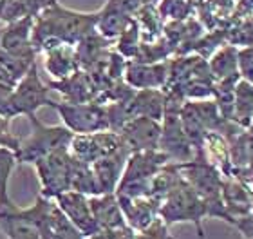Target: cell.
<instances>
[{"label":"cell","mask_w":253,"mask_h":239,"mask_svg":"<svg viewBox=\"0 0 253 239\" xmlns=\"http://www.w3.org/2000/svg\"><path fill=\"white\" fill-rule=\"evenodd\" d=\"M132 16H128L123 9H120L112 0H107L105 5L98 11V20H96V31L101 37L114 42L122 31L128 26Z\"/></svg>","instance_id":"obj_19"},{"label":"cell","mask_w":253,"mask_h":239,"mask_svg":"<svg viewBox=\"0 0 253 239\" xmlns=\"http://www.w3.org/2000/svg\"><path fill=\"white\" fill-rule=\"evenodd\" d=\"M53 199L60 207V210L71 219V223L85 238H94L100 232V227H98L94 216H92V210H90L89 196L76 191H65Z\"/></svg>","instance_id":"obj_8"},{"label":"cell","mask_w":253,"mask_h":239,"mask_svg":"<svg viewBox=\"0 0 253 239\" xmlns=\"http://www.w3.org/2000/svg\"><path fill=\"white\" fill-rule=\"evenodd\" d=\"M98 11L94 13H82L63 7L54 0L47 7H43L33 20L31 46L33 49L47 51L58 46H76V44L96 31Z\"/></svg>","instance_id":"obj_1"},{"label":"cell","mask_w":253,"mask_h":239,"mask_svg":"<svg viewBox=\"0 0 253 239\" xmlns=\"http://www.w3.org/2000/svg\"><path fill=\"white\" fill-rule=\"evenodd\" d=\"M35 16H24L9 24H4L2 35H0V51L15 56H26L35 58L37 51L31 46V29Z\"/></svg>","instance_id":"obj_10"},{"label":"cell","mask_w":253,"mask_h":239,"mask_svg":"<svg viewBox=\"0 0 253 239\" xmlns=\"http://www.w3.org/2000/svg\"><path fill=\"white\" fill-rule=\"evenodd\" d=\"M250 15H253V0H237L235 9H233V15H232V22H237Z\"/></svg>","instance_id":"obj_32"},{"label":"cell","mask_w":253,"mask_h":239,"mask_svg":"<svg viewBox=\"0 0 253 239\" xmlns=\"http://www.w3.org/2000/svg\"><path fill=\"white\" fill-rule=\"evenodd\" d=\"M128 156H130V150L122 149L111 156L100 158L98 161H94V163L90 165L100 194L116 192V187H118V183H120V180H122L123 169H125V163H126V159H128Z\"/></svg>","instance_id":"obj_13"},{"label":"cell","mask_w":253,"mask_h":239,"mask_svg":"<svg viewBox=\"0 0 253 239\" xmlns=\"http://www.w3.org/2000/svg\"><path fill=\"white\" fill-rule=\"evenodd\" d=\"M45 54V71L54 80H63L71 76L74 71H78V62L74 54V46H58V48L43 51Z\"/></svg>","instance_id":"obj_20"},{"label":"cell","mask_w":253,"mask_h":239,"mask_svg":"<svg viewBox=\"0 0 253 239\" xmlns=\"http://www.w3.org/2000/svg\"><path fill=\"white\" fill-rule=\"evenodd\" d=\"M16 163L18 159H16L15 150L0 147V208H9L15 205L7 194V185H9L11 172L15 170Z\"/></svg>","instance_id":"obj_25"},{"label":"cell","mask_w":253,"mask_h":239,"mask_svg":"<svg viewBox=\"0 0 253 239\" xmlns=\"http://www.w3.org/2000/svg\"><path fill=\"white\" fill-rule=\"evenodd\" d=\"M0 230L7 239H42L37 227L16 205L9 208H0Z\"/></svg>","instance_id":"obj_18"},{"label":"cell","mask_w":253,"mask_h":239,"mask_svg":"<svg viewBox=\"0 0 253 239\" xmlns=\"http://www.w3.org/2000/svg\"><path fill=\"white\" fill-rule=\"evenodd\" d=\"M239 75L243 80L253 84V46L239 48Z\"/></svg>","instance_id":"obj_30"},{"label":"cell","mask_w":253,"mask_h":239,"mask_svg":"<svg viewBox=\"0 0 253 239\" xmlns=\"http://www.w3.org/2000/svg\"><path fill=\"white\" fill-rule=\"evenodd\" d=\"M169 60L158 64H139L128 60L123 82L132 89H163L169 80Z\"/></svg>","instance_id":"obj_11"},{"label":"cell","mask_w":253,"mask_h":239,"mask_svg":"<svg viewBox=\"0 0 253 239\" xmlns=\"http://www.w3.org/2000/svg\"><path fill=\"white\" fill-rule=\"evenodd\" d=\"M233 122L239 127L248 129L253 122V84L239 80L233 91Z\"/></svg>","instance_id":"obj_22"},{"label":"cell","mask_w":253,"mask_h":239,"mask_svg":"<svg viewBox=\"0 0 253 239\" xmlns=\"http://www.w3.org/2000/svg\"><path fill=\"white\" fill-rule=\"evenodd\" d=\"M134 239H170L169 225L165 223L161 218H156L147 229L139 230V232L134 236Z\"/></svg>","instance_id":"obj_29"},{"label":"cell","mask_w":253,"mask_h":239,"mask_svg":"<svg viewBox=\"0 0 253 239\" xmlns=\"http://www.w3.org/2000/svg\"><path fill=\"white\" fill-rule=\"evenodd\" d=\"M71 152L69 149L56 150L43 156L35 163L38 180H40V194L53 199L62 192L69 191V172H71Z\"/></svg>","instance_id":"obj_6"},{"label":"cell","mask_w":253,"mask_h":239,"mask_svg":"<svg viewBox=\"0 0 253 239\" xmlns=\"http://www.w3.org/2000/svg\"><path fill=\"white\" fill-rule=\"evenodd\" d=\"M51 109L62 116L65 127L74 134H89L98 131H109L107 107L96 101L73 103V101H54Z\"/></svg>","instance_id":"obj_4"},{"label":"cell","mask_w":253,"mask_h":239,"mask_svg":"<svg viewBox=\"0 0 253 239\" xmlns=\"http://www.w3.org/2000/svg\"><path fill=\"white\" fill-rule=\"evenodd\" d=\"M49 87L62 93L65 96V101H73V103L96 101V98L100 95L94 80L90 78L89 73L84 69L74 71L73 75L63 80H54L49 84Z\"/></svg>","instance_id":"obj_14"},{"label":"cell","mask_w":253,"mask_h":239,"mask_svg":"<svg viewBox=\"0 0 253 239\" xmlns=\"http://www.w3.org/2000/svg\"><path fill=\"white\" fill-rule=\"evenodd\" d=\"M118 134L123 145L130 150V154L137 150L158 149L161 138V122L145 116L130 118Z\"/></svg>","instance_id":"obj_9"},{"label":"cell","mask_w":253,"mask_h":239,"mask_svg":"<svg viewBox=\"0 0 253 239\" xmlns=\"http://www.w3.org/2000/svg\"><path fill=\"white\" fill-rule=\"evenodd\" d=\"M136 230H132L128 225L122 229H111V230H100L92 239H134Z\"/></svg>","instance_id":"obj_31"},{"label":"cell","mask_w":253,"mask_h":239,"mask_svg":"<svg viewBox=\"0 0 253 239\" xmlns=\"http://www.w3.org/2000/svg\"><path fill=\"white\" fill-rule=\"evenodd\" d=\"M226 42L235 48H248L253 46V15L232 22L226 31Z\"/></svg>","instance_id":"obj_28"},{"label":"cell","mask_w":253,"mask_h":239,"mask_svg":"<svg viewBox=\"0 0 253 239\" xmlns=\"http://www.w3.org/2000/svg\"><path fill=\"white\" fill-rule=\"evenodd\" d=\"M73 158V156H71ZM69 191L82 192L85 196H98V185H96L92 167L89 163H84L80 159H71V172H69Z\"/></svg>","instance_id":"obj_23"},{"label":"cell","mask_w":253,"mask_h":239,"mask_svg":"<svg viewBox=\"0 0 253 239\" xmlns=\"http://www.w3.org/2000/svg\"><path fill=\"white\" fill-rule=\"evenodd\" d=\"M222 201H224L226 212L232 218L233 225L235 219L252 214L253 192L246 185H243L239 180H235V178H224L222 180Z\"/></svg>","instance_id":"obj_16"},{"label":"cell","mask_w":253,"mask_h":239,"mask_svg":"<svg viewBox=\"0 0 253 239\" xmlns=\"http://www.w3.org/2000/svg\"><path fill=\"white\" fill-rule=\"evenodd\" d=\"M27 118L31 122V134L26 140H20L18 149L15 150L18 163L35 165L38 159H42L51 152L69 149L74 133H71L65 125L63 127L45 125L38 120L37 114H29Z\"/></svg>","instance_id":"obj_3"},{"label":"cell","mask_w":253,"mask_h":239,"mask_svg":"<svg viewBox=\"0 0 253 239\" xmlns=\"http://www.w3.org/2000/svg\"><path fill=\"white\" fill-rule=\"evenodd\" d=\"M11 103L15 109V114H35L40 107H51L53 100L49 98V85H45L38 75L37 62L27 69L16 85L11 91Z\"/></svg>","instance_id":"obj_5"},{"label":"cell","mask_w":253,"mask_h":239,"mask_svg":"<svg viewBox=\"0 0 253 239\" xmlns=\"http://www.w3.org/2000/svg\"><path fill=\"white\" fill-rule=\"evenodd\" d=\"M122 149H126L123 145L120 134L114 131H98L89 134H74L69 145L71 156L84 163L92 165L100 158L111 156Z\"/></svg>","instance_id":"obj_7"},{"label":"cell","mask_w":253,"mask_h":239,"mask_svg":"<svg viewBox=\"0 0 253 239\" xmlns=\"http://www.w3.org/2000/svg\"><path fill=\"white\" fill-rule=\"evenodd\" d=\"M128 118L145 116L161 122L165 112L163 89H136L134 95L125 101Z\"/></svg>","instance_id":"obj_15"},{"label":"cell","mask_w":253,"mask_h":239,"mask_svg":"<svg viewBox=\"0 0 253 239\" xmlns=\"http://www.w3.org/2000/svg\"><path fill=\"white\" fill-rule=\"evenodd\" d=\"M208 67L213 80L241 78L239 75V48L232 44H222L215 53L208 58Z\"/></svg>","instance_id":"obj_21"},{"label":"cell","mask_w":253,"mask_h":239,"mask_svg":"<svg viewBox=\"0 0 253 239\" xmlns=\"http://www.w3.org/2000/svg\"><path fill=\"white\" fill-rule=\"evenodd\" d=\"M51 232H53V239H87L82 232H80L71 219L60 210V207L51 199Z\"/></svg>","instance_id":"obj_26"},{"label":"cell","mask_w":253,"mask_h":239,"mask_svg":"<svg viewBox=\"0 0 253 239\" xmlns=\"http://www.w3.org/2000/svg\"><path fill=\"white\" fill-rule=\"evenodd\" d=\"M139 44H141L139 26H137V22L132 18V20L128 22V26L122 31V35L116 38V51L122 54L123 58L132 60L136 56Z\"/></svg>","instance_id":"obj_27"},{"label":"cell","mask_w":253,"mask_h":239,"mask_svg":"<svg viewBox=\"0 0 253 239\" xmlns=\"http://www.w3.org/2000/svg\"><path fill=\"white\" fill-rule=\"evenodd\" d=\"M118 203L122 207V212L125 216L126 225L132 230H145L154 219L159 218V201L152 196H139V197H126L116 196Z\"/></svg>","instance_id":"obj_12"},{"label":"cell","mask_w":253,"mask_h":239,"mask_svg":"<svg viewBox=\"0 0 253 239\" xmlns=\"http://www.w3.org/2000/svg\"><path fill=\"white\" fill-rule=\"evenodd\" d=\"M134 20L139 26V33H141V42H154L158 38L163 37V26L165 20L161 18L158 11V5L145 4L141 9L137 11Z\"/></svg>","instance_id":"obj_24"},{"label":"cell","mask_w":253,"mask_h":239,"mask_svg":"<svg viewBox=\"0 0 253 239\" xmlns=\"http://www.w3.org/2000/svg\"><path fill=\"white\" fill-rule=\"evenodd\" d=\"M246 131H248V133H252V134H253V122H252V125H250V127L246 129Z\"/></svg>","instance_id":"obj_33"},{"label":"cell","mask_w":253,"mask_h":239,"mask_svg":"<svg viewBox=\"0 0 253 239\" xmlns=\"http://www.w3.org/2000/svg\"><path fill=\"white\" fill-rule=\"evenodd\" d=\"M159 218L167 225L190 221L195 225L199 238L205 239L203 219L206 218V205L183 176L159 203Z\"/></svg>","instance_id":"obj_2"},{"label":"cell","mask_w":253,"mask_h":239,"mask_svg":"<svg viewBox=\"0 0 253 239\" xmlns=\"http://www.w3.org/2000/svg\"><path fill=\"white\" fill-rule=\"evenodd\" d=\"M89 203H90L92 216H94L100 230H111V229L126 227L125 216H123L122 207H120L118 197L114 192H111V194L89 196Z\"/></svg>","instance_id":"obj_17"}]
</instances>
